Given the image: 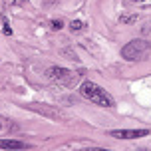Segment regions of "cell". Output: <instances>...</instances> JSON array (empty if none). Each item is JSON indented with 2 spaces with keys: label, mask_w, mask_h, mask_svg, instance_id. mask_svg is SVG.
Here are the masks:
<instances>
[{
  "label": "cell",
  "mask_w": 151,
  "mask_h": 151,
  "mask_svg": "<svg viewBox=\"0 0 151 151\" xmlns=\"http://www.w3.org/2000/svg\"><path fill=\"white\" fill-rule=\"evenodd\" d=\"M80 96L90 99L91 104H96V106H101V107H113L115 106V99L101 86H98L96 82H90V80L82 82V86H80Z\"/></svg>",
  "instance_id": "cell-1"
},
{
  "label": "cell",
  "mask_w": 151,
  "mask_h": 151,
  "mask_svg": "<svg viewBox=\"0 0 151 151\" xmlns=\"http://www.w3.org/2000/svg\"><path fill=\"white\" fill-rule=\"evenodd\" d=\"M149 52H151L149 42H145V40H131L129 44H125L121 48V58H125V60H129V62L145 60Z\"/></svg>",
  "instance_id": "cell-2"
},
{
  "label": "cell",
  "mask_w": 151,
  "mask_h": 151,
  "mask_svg": "<svg viewBox=\"0 0 151 151\" xmlns=\"http://www.w3.org/2000/svg\"><path fill=\"white\" fill-rule=\"evenodd\" d=\"M46 76H48L50 82L58 83V86H66V88H72V86L78 82V76H76L74 72H70V70H66V68H58V66L48 68Z\"/></svg>",
  "instance_id": "cell-3"
},
{
  "label": "cell",
  "mask_w": 151,
  "mask_h": 151,
  "mask_svg": "<svg viewBox=\"0 0 151 151\" xmlns=\"http://www.w3.org/2000/svg\"><path fill=\"white\" fill-rule=\"evenodd\" d=\"M109 135L115 139H137V137L149 135V129H113Z\"/></svg>",
  "instance_id": "cell-4"
},
{
  "label": "cell",
  "mask_w": 151,
  "mask_h": 151,
  "mask_svg": "<svg viewBox=\"0 0 151 151\" xmlns=\"http://www.w3.org/2000/svg\"><path fill=\"white\" fill-rule=\"evenodd\" d=\"M26 145L16 139H0V149H24Z\"/></svg>",
  "instance_id": "cell-5"
},
{
  "label": "cell",
  "mask_w": 151,
  "mask_h": 151,
  "mask_svg": "<svg viewBox=\"0 0 151 151\" xmlns=\"http://www.w3.org/2000/svg\"><path fill=\"white\" fill-rule=\"evenodd\" d=\"M0 32L4 34V36H12V28H10V22H8V18L4 14L0 16Z\"/></svg>",
  "instance_id": "cell-6"
},
{
  "label": "cell",
  "mask_w": 151,
  "mask_h": 151,
  "mask_svg": "<svg viewBox=\"0 0 151 151\" xmlns=\"http://www.w3.org/2000/svg\"><path fill=\"white\" fill-rule=\"evenodd\" d=\"M83 26H86V24H83L82 20H74V22L70 24V30L72 32H80V30H83Z\"/></svg>",
  "instance_id": "cell-7"
},
{
  "label": "cell",
  "mask_w": 151,
  "mask_h": 151,
  "mask_svg": "<svg viewBox=\"0 0 151 151\" xmlns=\"http://www.w3.org/2000/svg\"><path fill=\"white\" fill-rule=\"evenodd\" d=\"M137 16H121V22L123 24H129V22H135Z\"/></svg>",
  "instance_id": "cell-8"
},
{
  "label": "cell",
  "mask_w": 151,
  "mask_h": 151,
  "mask_svg": "<svg viewBox=\"0 0 151 151\" xmlns=\"http://www.w3.org/2000/svg\"><path fill=\"white\" fill-rule=\"evenodd\" d=\"M62 26H64V22H62V20H52V28H54V30H60Z\"/></svg>",
  "instance_id": "cell-9"
},
{
  "label": "cell",
  "mask_w": 151,
  "mask_h": 151,
  "mask_svg": "<svg viewBox=\"0 0 151 151\" xmlns=\"http://www.w3.org/2000/svg\"><path fill=\"white\" fill-rule=\"evenodd\" d=\"M12 2H14L16 6H20V4H24V2H26V0H12Z\"/></svg>",
  "instance_id": "cell-10"
},
{
  "label": "cell",
  "mask_w": 151,
  "mask_h": 151,
  "mask_svg": "<svg viewBox=\"0 0 151 151\" xmlns=\"http://www.w3.org/2000/svg\"><path fill=\"white\" fill-rule=\"evenodd\" d=\"M129 2H137L139 4V2H145V0H129Z\"/></svg>",
  "instance_id": "cell-11"
},
{
  "label": "cell",
  "mask_w": 151,
  "mask_h": 151,
  "mask_svg": "<svg viewBox=\"0 0 151 151\" xmlns=\"http://www.w3.org/2000/svg\"><path fill=\"white\" fill-rule=\"evenodd\" d=\"M0 129H2V123H0Z\"/></svg>",
  "instance_id": "cell-12"
}]
</instances>
